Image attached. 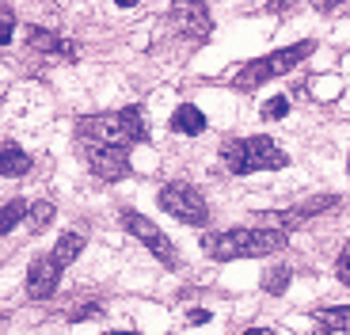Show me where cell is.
Returning <instances> with one entry per match:
<instances>
[{"mask_svg":"<svg viewBox=\"0 0 350 335\" xmlns=\"http://www.w3.org/2000/svg\"><path fill=\"white\" fill-rule=\"evenodd\" d=\"M286 247V229H225V232H202V252L221 263L228 259H262Z\"/></svg>","mask_w":350,"mask_h":335,"instance_id":"1","label":"cell"},{"mask_svg":"<svg viewBox=\"0 0 350 335\" xmlns=\"http://www.w3.org/2000/svg\"><path fill=\"white\" fill-rule=\"evenodd\" d=\"M77 137L84 145H137V142H145L141 107H122V111H114V115L77 118Z\"/></svg>","mask_w":350,"mask_h":335,"instance_id":"2","label":"cell"},{"mask_svg":"<svg viewBox=\"0 0 350 335\" xmlns=\"http://www.w3.org/2000/svg\"><path fill=\"white\" fill-rule=\"evenodd\" d=\"M312 50H316V42H312V38H305V42L282 46V50H274V53H262V57L247 62L244 69L232 77V88L252 92V88H259V84H267V80H274V77H286V72L297 69V65L305 62Z\"/></svg>","mask_w":350,"mask_h":335,"instance_id":"3","label":"cell"},{"mask_svg":"<svg viewBox=\"0 0 350 335\" xmlns=\"http://www.w3.org/2000/svg\"><path fill=\"white\" fill-rule=\"evenodd\" d=\"M160 210L172 213L183 225H206L210 221V206H206L198 187H191V183H167L160 191Z\"/></svg>","mask_w":350,"mask_h":335,"instance_id":"4","label":"cell"},{"mask_svg":"<svg viewBox=\"0 0 350 335\" xmlns=\"http://www.w3.org/2000/svg\"><path fill=\"white\" fill-rule=\"evenodd\" d=\"M122 229L130 232L133 240H141V244L149 247V252L167 267V271H175V267H179V252H175L172 240H167L157 225H152V217H145V213H137V210H122Z\"/></svg>","mask_w":350,"mask_h":335,"instance_id":"5","label":"cell"},{"mask_svg":"<svg viewBox=\"0 0 350 335\" xmlns=\"http://www.w3.org/2000/svg\"><path fill=\"white\" fill-rule=\"evenodd\" d=\"M88 168H92V176L107 179V183H118L133 172L126 145H88Z\"/></svg>","mask_w":350,"mask_h":335,"instance_id":"6","label":"cell"},{"mask_svg":"<svg viewBox=\"0 0 350 335\" xmlns=\"http://www.w3.org/2000/svg\"><path fill=\"white\" fill-rule=\"evenodd\" d=\"M172 16H175V27L187 38H194V42H206L210 38L213 16L206 8V0H172Z\"/></svg>","mask_w":350,"mask_h":335,"instance_id":"7","label":"cell"},{"mask_svg":"<svg viewBox=\"0 0 350 335\" xmlns=\"http://www.w3.org/2000/svg\"><path fill=\"white\" fill-rule=\"evenodd\" d=\"M62 271L65 267L57 263L53 256H38L35 263H31V271H27V297L31 301L53 297V290L62 286Z\"/></svg>","mask_w":350,"mask_h":335,"instance_id":"8","label":"cell"},{"mask_svg":"<svg viewBox=\"0 0 350 335\" xmlns=\"http://www.w3.org/2000/svg\"><path fill=\"white\" fill-rule=\"evenodd\" d=\"M244 152H247V168H252V172H278V168L289 164L286 149H278V145H274L271 137H262V133L244 137Z\"/></svg>","mask_w":350,"mask_h":335,"instance_id":"9","label":"cell"},{"mask_svg":"<svg viewBox=\"0 0 350 335\" xmlns=\"http://www.w3.org/2000/svg\"><path fill=\"white\" fill-rule=\"evenodd\" d=\"M27 46L46 57H69V62L80 53L72 38H62L57 31H46V27H27Z\"/></svg>","mask_w":350,"mask_h":335,"instance_id":"10","label":"cell"},{"mask_svg":"<svg viewBox=\"0 0 350 335\" xmlns=\"http://www.w3.org/2000/svg\"><path fill=\"white\" fill-rule=\"evenodd\" d=\"M335 202H339L335 194H316V198H308V202H297L293 210H286V213H274V225H297V221H308V217H316V213L332 210Z\"/></svg>","mask_w":350,"mask_h":335,"instance_id":"11","label":"cell"},{"mask_svg":"<svg viewBox=\"0 0 350 335\" xmlns=\"http://www.w3.org/2000/svg\"><path fill=\"white\" fill-rule=\"evenodd\" d=\"M27 172H31V152H27L19 142L0 145V176L19 179V176H27Z\"/></svg>","mask_w":350,"mask_h":335,"instance_id":"12","label":"cell"},{"mask_svg":"<svg viewBox=\"0 0 350 335\" xmlns=\"http://www.w3.org/2000/svg\"><path fill=\"white\" fill-rule=\"evenodd\" d=\"M172 126L175 133H183V137H198L202 130H206V115H202L194 103H183V107H175L172 111Z\"/></svg>","mask_w":350,"mask_h":335,"instance_id":"13","label":"cell"},{"mask_svg":"<svg viewBox=\"0 0 350 335\" xmlns=\"http://www.w3.org/2000/svg\"><path fill=\"white\" fill-rule=\"evenodd\" d=\"M221 164H225L232 176H252L247 152H244V137H228V142L221 145Z\"/></svg>","mask_w":350,"mask_h":335,"instance_id":"14","label":"cell"},{"mask_svg":"<svg viewBox=\"0 0 350 335\" xmlns=\"http://www.w3.org/2000/svg\"><path fill=\"white\" fill-rule=\"evenodd\" d=\"M84 244H88V240H84V232H62V240L53 244V252H50V256L57 259L62 267H69L72 259H77L80 252H84Z\"/></svg>","mask_w":350,"mask_h":335,"instance_id":"15","label":"cell"},{"mask_svg":"<svg viewBox=\"0 0 350 335\" xmlns=\"http://www.w3.org/2000/svg\"><path fill=\"white\" fill-rule=\"evenodd\" d=\"M316 332L327 335V332H350V309H320L316 312Z\"/></svg>","mask_w":350,"mask_h":335,"instance_id":"16","label":"cell"},{"mask_svg":"<svg viewBox=\"0 0 350 335\" xmlns=\"http://www.w3.org/2000/svg\"><path fill=\"white\" fill-rule=\"evenodd\" d=\"M23 217H27V202H23V198H12V202L0 210V237H8Z\"/></svg>","mask_w":350,"mask_h":335,"instance_id":"17","label":"cell"},{"mask_svg":"<svg viewBox=\"0 0 350 335\" xmlns=\"http://www.w3.org/2000/svg\"><path fill=\"white\" fill-rule=\"evenodd\" d=\"M27 217H31V232H42L53 221V202H46V198L42 202H31L27 206Z\"/></svg>","mask_w":350,"mask_h":335,"instance_id":"18","label":"cell"},{"mask_svg":"<svg viewBox=\"0 0 350 335\" xmlns=\"http://www.w3.org/2000/svg\"><path fill=\"white\" fill-rule=\"evenodd\" d=\"M286 286H289V267H274V271H267L262 274V290L267 293H286Z\"/></svg>","mask_w":350,"mask_h":335,"instance_id":"19","label":"cell"},{"mask_svg":"<svg viewBox=\"0 0 350 335\" xmlns=\"http://www.w3.org/2000/svg\"><path fill=\"white\" fill-rule=\"evenodd\" d=\"M12 31H16V12L8 0H0V46L12 42Z\"/></svg>","mask_w":350,"mask_h":335,"instance_id":"20","label":"cell"},{"mask_svg":"<svg viewBox=\"0 0 350 335\" xmlns=\"http://www.w3.org/2000/svg\"><path fill=\"white\" fill-rule=\"evenodd\" d=\"M259 115L267 118V122H274V118H286V115H289V99H286V96H274V99H267Z\"/></svg>","mask_w":350,"mask_h":335,"instance_id":"21","label":"cell"},{"mask_svg":"<svg viewBox=\"0 0 350 335\" xmlns=\"http://www.w3.org/2000/svg\"><path fill=\"white\" fill-rule=\"evenodd\" d=\"M308 4H312L316 12H335V8H342L347 0H308Z\"/></svg>","mask_w":350,"mask_h":335,"instance_id":"22","label":"cell"},{"mask_svg":"<svg viewBox=\"0 0 350 335\" xmlns=\"http://www.w3.org/2000/svg\"><path fill=\"white\" fill-rule=\"evenodd\" d=\"M187 320H191L194 327H202V324H210L213 317H210V312H206V309H191V317H187Z\"/></svg>","mask_w":350,"mask_h":335,"instance_id":"23","label":"cell"},{"mask_svg":"<svg viewBox=\"0 0 350 335\" xmlns=\"http://www.w3.org/2000/svg\"><path fill=\"white\" fill-rule=\"evenodd\" d=\"M335 274H339L342 286H350V259H339V263H335Z\"/></svg>","mask_w":350,"mask_h":335,"instance_id":"24","label":"cell"},{"mask_svg":"<svg viewBox=\"0 0 350 335\" xmlns=\"http://www.w3.org/2000/svg\"><path fill=\"white\" fill-rule=\"evenodd\" d=\"M92 317H99V309H96V305H92V309H80V312H72V320H77V324H80V320H92Z\"/></svg>","mask_w":350,"mask_h":335,"instance_id":"25","label":"cell"},{"mask_svg":"<svg viewBox=\"0 0 350 335\" xmlns=\"http://www.w3.org/2000/svg\"><path fill=\"white\" fill-rule=\"evenodd\" d=\"M114 4H118V8H137L141 0H114Z\"/></svg>","mask_w":350,"mask_h":335,"instance_id":"26","label":"cell"},{"mask_svg":"<svg viewBox=\"0 0 350 335\" xmlns=\"http://www.w3.org/2000/svg\"><path fill=\"white\" fill-rule=\"evenodd\" d=\"M339 259H350V240L342 244V252H339Z\"/></svg>","mask_w":350,"mask_h":335,"instance_id":"27","label":"cell"},{"mask_svg":"<svg viewBox=\"0 0 350 335\" xmlns=\"http://www.w3.org/2000/svg\"><path fill=\"white\" fill-rule=\"evenodd\" d=\"M347 172H350V157H347Z\"/></svg>","mask_w":350,"mask_h":335,"instance_id":"28","label":"cell"}]
</instances>
